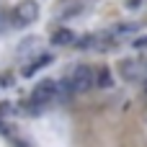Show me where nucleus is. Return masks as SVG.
<instances>
[{
	"mask_svg": "<svg viewBox=\"0 0 147 147\" xmlns=\"http://www.w3.org/2000/svg\"><path fill=\"white\" fill-rule=\"evenodd\" d=\"M67 83H70L72 96H83V93H88V90L96 85V72H93V67H88V65H78V67L72 70V75L67 78Z\"/></svg>",
	"mask_w": 147,
	"mask_h": 147,
	"instance_id": "f257e3e1",
	"label": "nucleus"
},
{
	"mask_svg": "<svg viewBox=\"0 0 147 147\" xmlns=\"http://www.w3.org/2000/svg\"><path fill=\"white\" fill-rule=\"evenodd\" d=\"M39 18V3L36 0H21L13 8V23L16 26H28Z\"/></svg>",
	"mask_w": 147,
	"mask_h": 147,
	"instance_id": "f03ea898",
	"label": "nucleus"
},
{
	"mask_svg": "<svg viewBox=\"0 0 147 147\" xmlns=\"http://www.w3.org/2000/svg\"><path fill=\"white\" fill-rule=\"evenodd\" d=\"M57 98V80H41L34 90H31V101L34 103H39V106H44V103H52Z\"/></svg>",
	"mask_w": 147,
	"mask_h": 147,
	"instance_id": "7ed1b4c3",
	"label": "nucleus"
},
{
	"mask_svg": "<svg viewBox=\"0 0 147 147\" xmlns=\"http://www.w3.org/2000/svg\"><path fill=\"white\" fill-rule=\"evenodd\" d=\"M52 59H54V57H52L49 52H44V54H39V57H36V59H34L31 65H26L21 75H23V78H31V75H34V72H39L41 67H47V65H52Z\"/></svg>",
	"mask_w": 147,
	"mask_h": 147,
	"instance_id": "20e7f679",
	"label": "nucleus"
},
{
	"mask_svg": "<svg viewBox=\"0 0 147 147\" xmlns=\"http://www.w3.org/2000/svg\"><path fill=\"white\" fill-rule=\"evenodd\" d=\"M52 44H57V47H70V44H75V34H72L70 28H57V31L52 34Z\"/></svg>",
	"mask_w": 147,
	"mask_h": 147,
	"instance_id": "39448f33",
	"label": "nucleus"
},
{
	"mask_svg": "<svg viewBox=\"0 0 147 147\" xmlns=\"http://www.w3.org/2000/svg\"><path fill=\"white\" fill-rule=\"evenodd\" d=\"M119 70H121V75H124L127 80H134V78L140 75V67H137V65H134L132 59H124V62L119 65Z\"/></svg>",
	"mask_w": 147,
	"mask_h": 147,
	"instance_id": "423d86ee",
	"label": "nucleus"
},
{
	"mask_svg": "<svg viewBox=\"0 0 147 147\" xmlns=\"http://www.w3.org/2000/svg\"><path fill=\"white\" fill-rule=\"evenodd\" d=\"M96 85H101V88H111L114 85V78H111V70L109 67H101L96 72Z\"/></svg>",
	"mask_w": 147,
	"mask_h": 147,
	"instance_id": "0eeeda50",
	"label": "nucleus"
},
{
	"mask_svg": "<svg viewBox=\"0 0 147 147\" xmlns=\"http://www.w3.org/2000/svg\"><path fill=\"white\" fill-rule=\"evenodd\" d=\"M132 47H134V49H147V34L137 36V39H132Z\"/></svg>",
	"mask_w": 147,
	"mask_h": 147,
	"instance_id": "6e6552de",
	"label": "nucleus"
},
{
	"mask_svg": "<svg viewBox=\"0 0 147 147\" xmlns=\"http://www.w3.org/2000/svg\"><path fill=\"white\" fill-rule=\"evenodd\" d=\"M140 3H142V0H127V8H137Z\"/></svg>",
	"mask_w": 147,
	"mask_h": 147,
	"instance_id": "1a4fd4ad",
	"label": "nucleus"
},
{
	"mask_svg": "<svg viewBox=\"0 0 147 147\" xmlns=\"http://www.w3.org/2000/svg\"><path fill=\"white\" fill-rule=\"evenodd\" d=\"M145 93H147V80H145Z\"/></svg>",
	"mask_w": 147,
	"mask_h": 147,
	"instance_id": "9d476101",
	"label": "nucleus"
}]
</instances>
